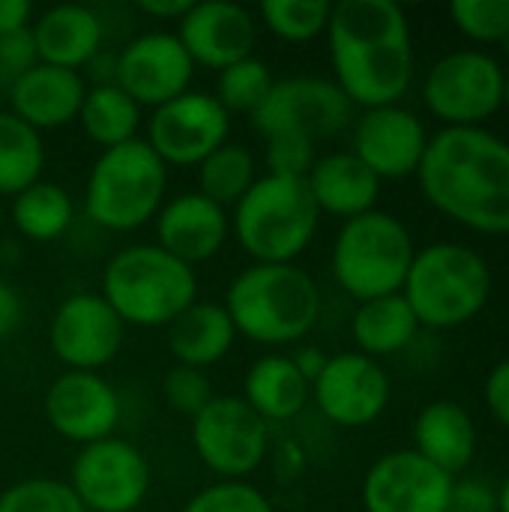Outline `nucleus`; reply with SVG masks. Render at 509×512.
Wrapping results in <instances>:
<instances>
[{
    "label": "nucleus",
    "mask_w": 509,
    "mask_h": 512,
    "mask_svg": "<svg viewBox=\"0 0 509 512\" xmlns=\"http://www.w3.org/2000/svg\"><path fill=\"white\" fill-rule=\"evenodd\" d=\"M426 201L477 234H509V144L495 132L441 129L417 168Z\"/></svg>",
    "instance_id": "1"
},
{
    "label": "nucleus",
    "mask_w": 509,
    "mask_h": 512,
    "mask_svg": "<svg viewBox=\"0 0 509 512\" xmlns=\"http://www.w3.org/2000/svg\"><path fill=\"white\" fill-rule=\"evenodd\" d=\"M339 90L357 108L399 105L414 81L411 24L393 0L333 3L327 24Z\"/></svg>",
    "instance_id": "2"
},
{
    "label": "nucleus",
    "mask_w": 509,
    "mask_h": 512,
    "mask_svg": "<svg viewBox=\"0 0 509 512\" xmlns=\"http://www.w3.org/2000/svg\"><path fill=\"white\" fill-rule=\"evenodd\" d=\"M234 330L258 345H291L321 315V291L294 264H255L243 270L225 297Z\"/></svg>",
    "instance_id": "3"
},
{
    "label": "nucleus",
    "mask_w": 509,
    "mask_h": 512,
    "mask_svg": "<svg viewBox=\"0 0 509 512\" xmlns=\"http://www.w3.org/2000/svg\"><path fill=\"white\" fill-rule=\"evenodd\" d=\"M492 288V267L477 249L462 243H432L414 255L402 297L420 327L453 330L471 324L486 309Z\"/></svg>",
    "instance_id": "4"
},
{
    "label": "nucleus",
    "mask_w": 509,
    "mask_h": 512,
    "mask_svg": "<svg viewBox=\"0 0 509 512\" xmlns=\"http://www.w3.org/2000/svg\"><path fill=\"white\" fill-rule=\"evenodd\" d=\"M195 267L159 246H126L102 273V297L123 324L168 327L195 303Z\"/></svg>",
    "instance_id": "5"
},
{
    "label": "nucleus",
    "mask_w": 509,
    "mask_h": 512,
    "mask_svg": "<svg viewBox=\"0 0 509 512\" xmlns=\"http://www.w3.org/2000/svg\"><path fill=\"white\" fill-rule=\"evenodd\" d=\"M321 210L297 177H261L237 201L231 228L258 264H291L318 231Z\"/></svg>",
    "instance_id": "6"
},
{
    "label": "nucleus",
    "mask_w": 509,
    "mask_h": 512,
    "mask_svg": "<svg viewBox=\"0 0 509 512\" xmlns=\"http://www.w3.org/2000/svg\"><path fill=\"white\" fill-rule=\"evenodd\" d=\"M165 186V162L135 138L99 153L87 177L84 213L105 231H135L162 210Z\"/></svg>",
    "instance_id": "7"
},
{
    "label": "nucleus",
    "mask_w": 509,
    "mask_h": 512,
    "mask_svg": "<svg viewBox=\"0 0 509 512\" xmlns=\"http://www.w3.org/2000/svg\"><path fill=\"white\" fill-rule=\"evenodd\" d=\"M417 249L411 231L384 210H369L342 225L333 243V276L357 303L402 294Z\"/></svg>",
    "instance_id": "8"
},
{
    "label": "nucleus",
    "mask_w": 509,
    "mask_h": 512,
    "mask_svg": "<svg viewBox=\"0 0 509 512\" xmlns=\"http://www.w3.org/2000/svg\"><path fill=\"white\" fill-rule=\"evenodd\" d=\"M426 108L444 129H474L501 111L504 66L480 48L450 51L435 60L423 81Z\"/></svg>",
    "instance_id": "9"
},
{
    "label": "nucleus",
    "mask_w": 509,
    "mask_h": 512,
    "mask_svg": "<svg viewBox=\"0 0 509 512\" xmlns=\"http://www.w3.org/2000/svg\"><path fill=\"white\" fill-rule=\"evenodd\" d=\"M351 120H354V105L339 90V84L312 75L273 81V90L252 114L255 129L264 138L303 135L312 144L336 138L351 126Z\"/></svg>",
    "instance_id": "10"
},
{
    "label": "nucleus",
    "mask_w": 509,
    "mask_h": 512,
    "mask_svg": "<svg viewBox=\"0 0 509 512\" xmlns=\"http://www.w3.org/2000/svg\"><path fill=\"white\" fill-rule=\"evenodd\" d=\"M69 486L87 512H132L150 492V465L129 441L105 438L81 447Z\"/></svg>",
    "instance_id": "11"
},
{
    "label": "nucleus",
    "mask_w": 509,
    "mask_h": 512,
    "mask_svg": "<svg viewBox=\"0 0 509 512\" xmlns=\"http://www.w3.org/2000/svg\"><path fill=\"white\" fill-rule=\"evenodd\" d=\"M231 114L216 102L213 93L186 90L183 96L159 105L147 123L150 150L168 165L189 168L201 165L228 138Z\"/></svg>",
    "instance_id": "12"
},
{
    "label": "nucleus",
    "mask_w": 509,
    "mask_h": 512,
    "mask_svg": "<svg viewBox=\"0 0 509 512\" xmlns=\"http://www.w3.org/2000/svg\"><path fill=\"white\" fill-rule=\"evenodd\" d=\"M267 423L237 396H213L192 420L198 459L219 477H246L267 456Z\"/></svg>",
    "instance_id": "13"
},
{
    "label": "nucleus",
    "mask_w": 509,
    "mask_h": 512,
    "mask_svg": "<svg viewBox=\"0 0 509 512\" xmlns=\"http://www.w3.org/2000/svg\"><path fill=\"white\" fill-rule=\"evenodd\" d=\"M312 390L318 411L345 429L375 423L390 405V378L384 366L360 351L327 357V366Z\"/></svg>",
    "instance_id": "14"
},
{
    "label": "nucleus",
    "mask_w": 509,
    "mask_h": 512,
    "mask_svg": "<svg viewBox=\"0 0 509 512\" xmlns=\"http://www.w3.org/2000/svg\"><path fill=\"white\" fill-rule=\"evenodd\" d=\"M51 351L69 372H96L123 348V321L102 294H72L51 318Z\"/></svg>",
    "instance_id": "15"
},
{
    "label": "nucleus",
    "mask_w": 509,
    "mask_h": 512,
    "mask_svg": "<svg viewBox=\"0 0 509 512\" xmlns=\"http://www.w3.org/2000/svg\"><path fill=\"white\" fill-rule=\"evenodd\" d=\"M453 477L414 450L381 456L363 480L366 512H447Z\"/></svg>",
    "instance_id": "16"
},
{
    "label": "nucleus",
    "mask_w": 509,
    "mask_h": 512,
    "mask_svg": "<svg viewBox=\"0 0 509 512\" xmlns=\"http://www.w3.org/2000/svg\"><path fill=\"white\" fill-rule=\"evenodd\" d=\"M192 72L195 63L174 33H144L120 51L114 84L141 108L156 111L189 90Z\"/></svg>",
    "instance_id": "17"
},
{
    "label": "nucleus",
    "mask_w": 509,
    "mask_h": 512,
    "mask_svg": "<svg viewBox=\"0 0 509 512\" xmlns=\"http://www.w3.org/2000/svg\"><path fill=\"white\" fill-rule=\"evenodd\" d=\"M426 147H429V132L423 120L402 105L369 108L354 123L351 153L378 180H405L417 174Z\"/></svg>",
    "instance_id": "18"
},
{
    "label": "nucleus",
    "mask_w": 509,
    "mask_h": 512,
    "mask_svg": "<svg viewBox=\"0 0 509 512\" xmlns=\"http://www.w3.org/2000/svg\"><path fill=\"white\" fill-rule=\"evenodd\" d=\"M45 417L60 438L87 447L111 438L120 420V399L96 372H66L45 396Z\"/></svg>",
    "instance_id": "19"
},
{
    "label": "nucleus",
    "mask_w": 509,
    "mask_h": 512,
    "mask_svg": "<svg viewBox=\"0 0 509 512\" xmlns=\"http://www.w3.org/2000/svg\"><path fill=\"white\" fill-rule=\"evenodd\" d=\"M180 45L192 57V63L207 69H228L252 57L255 48V18L249 9L231 0H204L192 3V9L177 21Z\"/></svg>",
    "instance_id": "20"
},
{
    "label": "nucleus",
    "mask_w": 509,
    "mask_h": 512,
    "mask_svg": "<svg viewBox=\"0 0 509 512\" xmlns=\"http://www.w3.org/2000/svg\"><path fill=\"white\" fill-rule=\"evenodd\" d=\"M228 228L225 207L213 204L201 192H186L162 204L156 213V246L195 267L222 249Z\"/></svg>",
    "instance_id": "21"
},
{
    "label": "nucleus",
    "mask_w": 509,
    "mask_h": 512,
    "mask_svg": "<svg viewBox=\"0 0 509 512\" xmlns=\"http://www.w3.org/2000/svg\"><path fill=\"white\" fill-rule=\"evenodd\" d=\"M84 93L87 87L78 72L36 63L9 84V111L36 132L60 129L78 117Z\"/></svg>",
    "instance_id": "22"
},
{
    "label": "nucleus",
    "mask_w": 509,
    "mask_h": 512,
    "mask_svg": "<svg viewBox=\"0 0 509 512\" xmlns=\"http://www.w3.org/2000/svg\"><path fill=\"white\" fill-rule=\"evenodd\" d=\"M39 63L78 72L102 48V21L93 9L78 3H60L39 15L30 27Z\"/></svg>",
    "instance_id": "23"
},
{
    "label": "nucleus",
    "mask_w": 509,
    "mask_h": 512,
    "mask_svg": "<svg viewBox=\"0 0 509 512\" xmlns=\"http://www.w3.org/2000/svg\"><path fill=\"white\" fill-rule=\"evenodd\" d=\"M414 453L450 477L462 474L477 456V426L471 414L450 399L429 402L414 420Z\"/></svg>",
    "instance_id": "24"
},
{
    "label": "nucleus",
    "mask_w": 509,
    "mask_h": 512,
    "mask_svg": "<svg viewBox=\"0 0 509 512\" xmlns=\"http://www.w3.org/2000/svg\"><path fill=\"white\" fill-rule=\"evenodd\" d=\"M306 186L321 213L342 216L345 222L375 210L381 192V180L351 150L315 159L306 174Z\"/></svg>",
    "instance_id": "25"
},
{
    "label": "nucleus",
    "mask_w": 509,
    "mask_h": 512,
    "mask_svg": "<svg viewBox=\"0 0 509 512\" xmlns=\"http://www.w3.org/2000/svg\"><path fill=\"white\" fill-rule=\"evenodd\" d=\"M234 321L219 303H192L168 324V348L180 366L207 369L219 363L234 345Z\"/></svg>",
    "instance_id": "26"
},
{
    "label": "nucleus",
    "mask_w": 509,
    "mask_h": 512,
    "mask_svg": "<svg viewBox=\"0 0 509 512\" xmlns=\"http://www.w3.org/2000/svg\"><path fill=\"white\" fill-rule=\"evenodd\" d=\"M309 399V384L285 354L261 357L243 384V402L264 423H285L303 411Z\"/></svg>",
    "instance_id": "27"
},
{
    "label": "nucleus",
    "mask_w": 509,
    "mask_h": 512,
    "mask_svg": "<svg viewBox=\"0 0 509 512\" xmlns=\"http://www.w3.org/2000/svg\"><path fill=\"white\" fill-rule=\"evenodd\" d=\"M420 333V321L411 312L408 300L402 294L366 300L357 306L351 318V336L360 348V354L378 360V357H393L405 351Z\"/></svg>",
    "instance_id": "28"
},
{
    "label": "nucleus",
    "mask_w": 509,
    "mask_h": 512,
    "mask_svg": "<svg viewBox=\"0 0 509 512\" xmlns=\"http://www.w3.org/2000/svg\"><path fill=\"white\" fill-rule=\"evenodd\" d=\"M78 120L93 144L111 150L126 141H135L141 105L132 96H126L117 84H96L84 93Z\"/></svg>",
    "instance_id": "29"
},
{
    "label": "nucleus",
    "mask_w": 509,
    "mask_h": 512,
    "mask_svg": "<svg viewBox=\"0 0 509 512\" xmlns=\"http://www.w3.org/2000/svg\"><path fill=\"white\" fill-rule=\"evenodd\" d=\"M42 165L45 147L39 132L12 111H0V198H15L39 183Z\"/></svg>",
    "instance_id": "30"
},
{
    "label": "nucleus",
    "mask_w": 509,
    "mask_h": 512,
    "mask_svg": "<svg viewBox=\"0 0 509 512\" xmlns=\"http://www.w3.org/2000/svg\"><path fill=\"white\" fill-rule=\"evenodd\" d=\"M12 222L21 237L33 243H51L72 225V198L60 183H33L12 204Z\"/></svg>",
    "instance_id": "31"
},
{
    "label": "nucleus",
    "mask_w": 509,
    "mask_h": 512,
    "mask_svg": "<svg viewBox=\"0 0 509 512\" xmlns=\"http://www.w3.org/2000/svg\"><path fill=\"white\" fill-rule=\"evenodd\" d=\"M255 183V159L240 144H222L198 165V192L213 204H237Z\"/></svg>",
    "instance_id": "32"
},
{
    "label": "nucleus",
    "mask_w": 509,
    "mask_h": 512,
    "mask_svg": "<svg viewBox=\"0 0 509 512\" xmlns=\"http://www.w3.org/2000/svg\"><path fill=\"white\" fill-rule=\"evenodd\" d=\"M333 3L327 0H264L261 18L264 24L288 42H309L327 33Z\"/></svg>",
    "instance_id": "33"
},
{
    "label": "nucleus",
    "mask_w": 509,
    "mask_h": 512,
    "mask_svg": "<svg viewBox=\"0 0 509 512\" xmlns=\"http://www.w3.org/2000/svg\"><path fill=\"white\" fill-rule=\"evenodd\" d=\"M273 90V75L270 66L258 57H246L240 63H231L228 69L219 72L216 81V102L231 114V111H246L255 114L267 93Z\"/></svg>",
    "instance_id": "34"
},
{
    "label": "nucleus",
    "mask_w": 509,
    "mask_h": 512,
    "mask_svg": "<svg viewBox=\"0 0 509 512\" xmlns=\"http://www.w3.org/2000/svg\"><path fill=\"white\" fill-rule=\"evenodd\" d=\"M0 512H87L69 483L33 477L0 495Z\"/></svg>",
    "instance_id": "35"
},
{
    "label": "nucleus",
    "mask_w": 509,
    "mask_h": 512,
    "mask_svg": "<svg viewBox=\"0 0 509 512\" xmlns=\"http://www.w3.org/2000/svg\"><path fill=\"white\" fill-rule=\"evenodd\" d=\"M450 18L477 45H501L509 36V0H456Z\"/></svg>",
    "instance_id": "36"
},
{
    "label": "nucleus",
    "mask_w": 509,
    "mask_h": 512,
    "mask_svg": "<svg viewBox=\"0 0 509 512\" xmlns=\"http://www.w3.org/2000/svg\"><path fill=\"white\" fill-rule=\"evenodd\" d=\"M162 396L177 414L195 420L213 402V387H210V378L204 375V369H192V366L177 363L162 378Z\"/></svg>",
    "instance_id": "37"
},
{
    "label": "nucleus",
    "mask_w": 509,
    "mask_h": 512,
    "mask_svg": "<svg viewBox=\"0 0 509 512\" xmlns=\"http://www.w3.org/2000/svg\"><path fill=\"white\" fill-rule=\"evenodd\" d=\"M183 512H273V504L255 486L225 480L198 492Z\"/></svg>",
    "instance_id": "38"
},
{
    "label": "nucleus",
    "mask_w": 509,
    "mask_h": 512,
    "mask_svg": "<svg viewBox=\"0 0 509 512\" xmlns=\"http://www.w3.org/2000/svg\"><path fill=\"white\" fill-rule=\"evenodd\" d=\"M267 168L273 177H297L306 180V174L315 165V144L303 135H273L267 138Z\"/></svg>",
    "instance_id": "39"
},
{
    "label": "nucleus",
    "mask_w": 509,
    "mask_h": 512,
    "mask_svg": "<svg viewBox=\"0 0 509 512\" xmlns=\"http://www.w3.org/2000/svg\"><path fill=\"white\" fill-rule=\"evenodd\" d=\"M36 63H39V57H36V42H33L30 27L0 36V69H3L12 81H15L18 75H24V72H27L30 66H36Z\"/></svg>",
    "instance_id": "40"
},
{
    "label": "nucleus",
    "mask_w": 509,
    "mask_h": 512,
    "mask_svg": "<svg viewBox=\"0 0 509 512\" xmlns=\"http://www.w3.org/2000/svg\"><path fill=\"white\" fill-rule=\"evenodd\" d=\"M447 512H498V492L483 480H453Z\"/></svg>",
    "instance_id": "41"
},
{
    "label": "nucleus",
    "mask_w": 509,
    "mask_h": 512,
    "mask_svg": "<svg viewBox=\"0 0 509 512\" xmlns=\"http://www.w3.org/2000/svg\"><path fill=\"white\" fill-rule=\"evenodd\" d=\"M483 399H486L489 414L509 432V357L492 366L483 384Z\"/></svg>",
    "instance_id": "42"
},
{
    "label": "nucleus",
    "mask_w": 509,
    "mask_h": 512,
    "mask_svg": "<svg viewBox=\"0 0 509 512\" xmlns=\"http://www.w3.org/2000/svg\"><path fill=\"white\" fill-rule=\"evenodd\" d=\"M21 318H24L21 294H18L9 282H3V279H0V342H3V339H9V336L18 330Z\"/></svg>",
    "instance_id": "43"
},
{
    "label": "nucleus",
    "mask_w": 509,
    "mask_h": 512,
    "mask_svg": "<svg viewBox=\"0 0 509 512\" xmlns=\"http://www.w3.org/2000/svg\"><path fill=\"white\" fill-rule=\"evenodd\" d=\"M33 6L27 0H0V36L24 30L30 21Z\"/></svg>",
    "instance_id": "44"
},
{
    "label": "nucleus",
    "mask_w": 509,
    "mask_h": 512,
    "mask_svg": "<svg viewBox=\"0 0 509 512\" xmlns=\"http://www.w3.org/2000/svg\"><path fill=\"white\" fill-rule=\"evenodd\" d=\"M144 15L150 18H159V21H180L189 9H192V0H138L135 3Z\"/></svg>",
    "instance_id": "45"
},
{
    "label": "nucleus",
    "mask_w": 509,
    "mask_h": 512,
    "mask_svg": "<svg viewBox=\"0 0 509 512\" xmlns=\"http://www.w3.org/2000/svg\"><path fill=\"white\" fill-rule=\"evenodd\" d=\"M291 363L297 366V372L306 378V384L312 387L315 381H318V375L324 372V366H327V354L321 351V348H315V345H309V348H300L294 357H291Z\"/></svg>",
    "instance_id": "46"
},
{
    "label": "nucleus",
    "mask_w": 509,
    "mask_h": 512,
    "mask_svg": "<svg viewBox=\"0 0 509 512\" xmlns=\"http://www.w3.org/2000/svg\"><path fill=\"white\" fill-rule=\"evenodd\" d=\"M498 512H509V477L498 489Z\"/></svg>",
    "instance_id": "47"
},
{
    "label": "nucleus",
    "mask_w": 509,
    "mask_h": 512,
    "mask_svg": "<svg viewBox=\"0 0 509 512\" xmlns=\"http://www.w3.org/2000/svg\"><path fill=\"white\" fill-rule=\"evenodd\" d=\"M501 108L509 111V72H504V102H501Z\"/></svg>",
    "instance_id": "48"
},
{
    "label": "nucleus",
    "mask_w": 509,
    "mask_h": 512,
    "mask_svg": "<svg viewBox=\"0 0 509 512\" xmlns=\"http://www.w3.org/2000/svg\"><path fill=\"white\" fill-rule=\"evenodd\" d=\"M501 48H504V54H507V60H509V36L501 42Z\"/></svg>",
    "instance_id": "49"
},
{
    "label": "nucleus",
    "mask_w": 509,
    "mask_h": 512,
    "mask_svg": "<svg viewBox=\"0 0 509 512\" xmlns=\"http://www.w3.org/2000/svg\"><path fill=\"white\" fill-rule=\"evenodd\" d=\"M0 225H3V201H0Z\"/></svg>",
    "instance_id": "50"
}]
</instances>
